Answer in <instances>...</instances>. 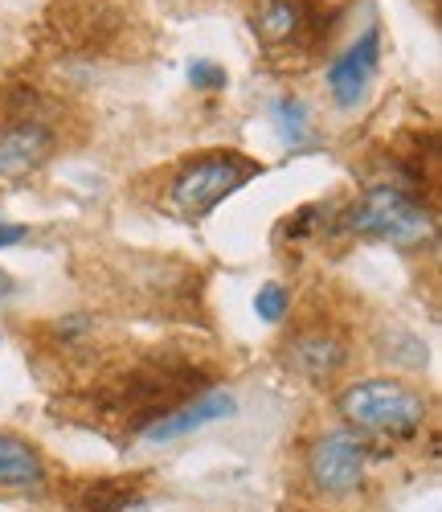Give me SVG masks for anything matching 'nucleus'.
I'll return each mask as SVG.
<instances>
[{
	"mask_svg": "<svg viewBox=\"0 0 442 512\" xmlns=\"http://www.w3.org/2000/svg\"><path fill=\"white\" fill-rule=\"evenodd\" d=\"M340 418L361 439H414L426 422V398L410 381L397 377H369L352 381L336 398Z\"/></svg>",
	"mask_w": 442,
	"mask_h": 512,
	"instance_id": "f257e3e1",
	"label": "nucleus"
},
{
	"mask_svg": "<svg viewBox=\"0 0 442 512\" xmlns=\"http://www.w3.org/2000/svg\"><path fill=\"white\" fill-rule=\"evenodd\" d=\"M340 230L357 238H373V242H389L397 250H418L434 238V218L410 193V185L377 181V185H365L357 205H348L340 213Z\"/></svg>",
	"mask_w": 442,
	"mask_h": 512,
	"instance_id": "f03ea898",
	"label": "nucleus"
},
{
	"mask_svg": "<svg viewBox=\"0 0 442 512\" xmlns=\"http://www.w3.org/2000/svg\"><path fill=\"white\" fill-rule=\"evenodd\" d=\"M258 173H262V164H254L250 156L234 148H213L176 168L164 201L181 222H201L205 213H213L221 201L238 193L246 181H254Z\"/></svg>",
	"mask_w": 442,
	"mask_h": 512,
	"instance_id": "7ed1b4c3",
	"label": "nucleus"
},
{
	"mask_svg": "<svg viewBox=\"0 0 442 512\" xmlns=\"http://www.w3.org/2000/svg\"><path fill=\"white\" fill-rule=\"evenodd\" d=\"M369 463H373V447L369 439L352 435V431H328L307 447V484L316 488V496L324 500H348L369 484Z\"/></svg>",
	"mask_w": 442,
	"mask_h": 512,
	"instance_id": "20e7f679",
	"label": "nucleus"
},
{
	"mask_svg": "<svg viewBox=\"0 0 442 512\" xmlns=\"http://www.w3.org/2000/svg\"><path fill=\"white\" fill-rule=\"evenodd\" d=\"M58 152V132L41 107L13 111L0 123V181H25L37 168H46Z\"/></svg>",
	"mask_w": 442,
	"mask_h": 512,
	"instance_id": "39448f33",
	"label": "nucleus"
},
{
	"mask_svg": "<svg viewBox=\"0 0 442 512\" xmlns=\"http://www.w3.org/2000/svg\"><path fill=\"white\" fill-rule=\"evenodd\" d=\"M254 37L267 46L271 54L279 50H316L328 37L320 25V13L307 0H254Z\"/></svg>",
	"mask_w": 442,
	"mask_h": 512,
	"instance_id": "423d86ee",
	"label": "nucleus"
},
{
	"mask_svg": "<svg viewBox=\"0 0 442 512\" xmlns=\"http://www.w3.org/2000/svg\"><path fill=\"white\" fill-rule=\"evenodd\" d=\"M377 66H381V29L369 25L352 46L328 66V95L336 107L352 111L373 87V78H377Z\"/></svg>",
	"mask_w": 442,
	"mask_h": 512,
	"instance_id": "0eeeda50",
	"label": "nucleus"
},
{
	"mask_svg": "<svg viewBox=\"0 0 442 512\" xmlns=\"http://www.w3.org/2000/svg\"><path fill=\"white\" fill-rule=\"evenodd\" d=\"M283 361L287 369H295L299 377L307 381H316V386H324V381H332L344 361H348V340L328 328V324H312V328H299L287 345H283Z\"/></svg>",
	"mask_w": 442,
	"mask_h": 512,
	"instance_id": "6e6552de",
	"label": "nucleus"
},
{
	"mask_svg": "<svg viewBox=\"0 0 442 512\" xmlns=\"http://www.w3.org/2000/svg\"><path fill=\"white\" fill-rule=\"evenodd\" d=\"M238 410V398L234 394H221V390H209V394H197V398H189V402H181V406H172L168 414H160L156 422H148L144 431H140V439L144 443H176V439H189V435H197V431H205V426H213V422H221V418H230Z\"/></svg>",
	"mask_w": 442,
	"mask_h": 512,
	"instance_id": "1a4fd4ad",
	"label": "nucleus"
},
{
	"mask_svg": "<svg viewBox=\"0 0 442 512\" xmlns=\"http://www.w3.org/2000/svg\"><path fill=\"white\" fill-rule=\"evenodd\" d=\"M46 459L41 451L13 435V431H0V492H29L46 484Z\"/></svg>",
	"mask_w": 442,
	"mask_h": 512,
	"instance_id": "9d476101",
	"label": "nucleus"
},
{
	"mask_svg": "<svg viewBox=\"0 0 442 512\" xmlns=\"http://www.w3.org/2000/svg\"><path fill=\"white\" fill-rule=\"evenodd\" d=\"M144 496V476H103L78 488V512H123Z\"/></svg>",
	"mask_w": 442,
	"mask_h": 512,
	"instance_id": "9b49d317",
	"label": "nucleus"
},
{
	"mask_svg": "<svg viewBox=\"0 0 442 512\" xmlns=\"http://www.w3.org/2000/svg\"><path fill=\"white\" fill-rule=\"evenodd\" d=\"M271 115H275V127H279V140L287 148H312L316 144V127H312V115H307L303 99L283 95V99H275Z\"/></svg>",
	"mask_w": 442,
	"mask_h": 512,
	"instance_id": "f8f14e48",
	"label": "nucleus"
},
{
	"mask_svg": "<svg viewBox=\"0 0 442 512\" xmlns=\"http://www.w3.org/2000/svg\"><path fill=\"white\" fill-rule=\"evenodd\" d=\"M254 312L267 320V324H279L287 312H291V291L283 283H262L254 291Z\"/></svg>",
	"mask_w": 442,
	"mask_h": 512,
	"instance_id": "ddd939ff",
	"label": "nucleus"
},
{
	"mask_svg": "<svg viewBox=\"0 0 442 512\" xmlns=\"http://www.w3.org/2000/svg\"><path fill=\"white\" fill-rule=\"evenodd\" d=\"M189 87L205 91V95H217V91L230 87V74H226V66H217L213 58H193L189 62Z\"/></svg>",
	"mask_w": 442,
	"mask_h": 512,
	"instance_id": "4468645a",
	"label": "nucleus"
},
{
	"mask_svg": "<svg viewBox=\"0 0 442 512\" xmlns=\"http://www.w3.org/2000/svg\"><path fill=\"white\" fill-rule=\"evenodd\" d=\"M25 238H29L25 226H17V222H0V250H5V246H17V242H25Z\"/></svg>",
	"mask_w": 442,
	"mask_h": 512,
	"instance_id": "2eb2a0df",
	"label": "nucleus"
},
{
	"mask_svg": "<svg viewBox=\"0 0 442 512\" xmlns=\"http://www.w3.org/2000/svg\"><path fill=\"white\" fill-rule=\"evenodd\" d=\"M13 291H17V283H13V275H9L5 267H0V304H5V300H9V295H13Z\"/></svg>",
	"mask_w": 442,
	"mask_h": 512,
	"instance_id": "dca6fc26",
	"label": "nucleus"
}]
</instances>
